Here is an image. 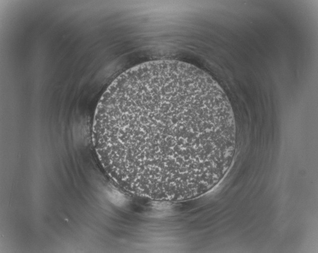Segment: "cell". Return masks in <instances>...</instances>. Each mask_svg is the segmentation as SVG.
<instances>
[{"label":"cell","instance_id":"1","mask_svg":"<svg viewBox=\"0 0 318 253\" xmlns=\"http://www.w3.org/2000/svg\"><path fill=\"white\" fill-rule=\"evenodd\" d=\"M93 139L112 178L152 199H191L224 177L235 152L229 100L207 72L158 60L118 76L97 104Z\"/></svg>","mask_w":318,"mask_h":253}]
</instances>
